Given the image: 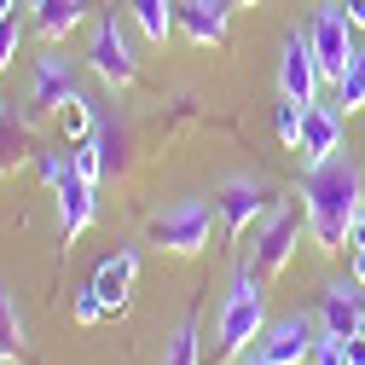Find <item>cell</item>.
I'll list each match as a JSON object with an SVG mask.
<instances>
[{
	"label": "cell",
	"mask_w": 365,
	"mask_h": 365,
	"mask_svg": "<svg viewBox=\"0 0 365 365\" xmlns=\"http://www.w3.org/2000/svg\"><path fill=\"white\" fill-rule=\"evenodd\" d=\"M302 209H307V238L319 255H336L348 250V226L354 215L365 209V174L354 157H331V163H319L302 174Z\"/></svg>",
	"instance_id": "1"
},
{
	"label": "cell",
	"mask_w": 365,
	"mask_h": 365,
	"mask_svg": "<svg viewBox=\"0 0 365 365\" xmlns=\"http://www.w3.org/2000/svg\"><path fill=\"white\" fill-rule=\"evenodd\" d=\"M261 331H267V279L244 261L232 272V290H226L220 313H215V348H209V359L215 365L244 359L250 342H261Z\"/></svg>",
	"instance_id": "2"
},
{
	"label": "cell",
	"mask_w": 365,
	"mask_h": 365,
	"mask_svg": "<svg viewBox=\"0 0 365 365\" xmlns=\"http://www.w3.org/2000/svg\"><path fill=\"white\" fill-rule=\"evenodd\" d=\"M209 232H215V203H203V197H180V203H168L151 220V244L168 250V255H180V261L203 255L209 250Z\"/></svg>",
	"instance_id": "3"
},
{
	"label": "cell",
	"mask_w": 365,
	"mask_h": 365,
	"mask_svg": "<svg viewBox=\"0 0 365 365\" xmlns=\"http://www.w3.org/2000/svg\"><path fill=\"white\" fill-rule=\"evenodd\" d=\"M302 226H307V209H296V203H272L267 209V220L255 226V261H250L261 279H279L290 267V255L302 244Z\"/></svg>",
	"instance_id": "4"
},
{
	"label": "cell",
	"mask_w": 365,
	"mask_h": 365,
	"mask_svg": "<svg viewBox=\"0 0 365 365\" xmlns=\"http://www.w3.org/2000/svg\"><path fill=\"white\" fill-rule=\"evenodd\" d=\"M87 70H93L110 93H116V87H133V76H140L133 41H128V29H122L116 12H105V18L93 24V41H87Z\"/></svg>",
	"instance_id": "5"
},
{
	"label": "cell",
	"mask_w": 365,
	"mask_h": 365,
	"mask_svg": "<svg viewBox=\"0 0 365 365\" xmlns=\"http://www.w3.org/2000/svg\"><path fill=\"white\" fill-rule=\"evenodd\" d=\"M272 203H279L272 186L255 180V174H226L220 192H215V215H220V226H226V238H244L250 226H261Z\"/></svg>",
	"instance_id": "6"
},
{
	"label": "cell",
	"mask_w": 365,
	"mask_h": 365,
	"mask_svg": "<svg viewBox=\"0 0 365 365\" xmlns=\"http://www.w3.org/2000/svg\"><path fill=\"white\" fill-rule=\"evenodd\" d=\"M354 35H359V29L348 24L342 0H331V6H319V12H313L307 41H313V58H319V70H325V81L342 76V64H348V53H354Z\"/></svg>",
	"instance_id": "7"
},
{
	"label": "cell",
	"mask_w": 365,
	"mask_h": 365,
	"mask_svg": "<svg viewBox=\"0 0 365 365\" xmlns=\"http://www.w3.org/2000/svg\"><path fill=\"white\" fill-rule=\"evenodd\" d=\"M319 81H325V70H319V58H313V41L302 29H290L284 47H279V93L296 99V105H313Z\"/></svg>",
	"instance_id": "8"
},
{
	"label": "cell",
	"mask_w": 365,
	"mask_h": 365,
	"mask_svg": "<svg viewBox=\"0 0 365 365\" xmlns=\"http://www.w3.org/2000/svg\"><path fill=\"white\" fill-rule=\"evenodd\" d=\"M313 348H319V331H313L307 313L267 319V331H261V342H255V354L272 359V365H302V359H313Z\"/></svg>",
	"instance_id": "9"
},
{
	"label": "cell",
	"mask_w": 365,
	"mask_h": 365,
	"mask_svg": "<svg viewBox=\"0 0 365 365\" xmlns=\"http://www.w3.org/2000/svg\"><path fill=\"white\" fill-rule=\"evenodd\" d=\"M365 325V284L354 279H331L325 284V302H319V331L325 336H354Z\"/></svg>",
	"instance_id": "10"
},
{
	"label": "cell",
	"mask_w": 365,
	"mask_h": 365,
	"mask_svg": "<svg viewBox=\"0 0 365 365\" xmlns=\"http://www.w3.org/2000/svg\"><path fill=\"white\" fill-rule=\"evenodd\" d=\"M302 168H319V163H331L336 151H342V110L336 105H307L302 110Z\"/></svg>",
	"instance_id": "11"
},
{
	"label": "cell",
	"mask_w": 365,
	"mask_h": 365,
	"mask_svg": "<svg viewBox=\"0 0 365 365\" xmlns=\"http://www.w3.org/2000/svg\"><path fill=\"white\" fill-rule=\"evenodd\" d=\"M53 197H58V232H64V244H76L87 226L99 220V197H93V180H81L76 168H64V180L53 186Z\"/></svg>",
	"instance_id": "12"
},
{
	"label": "cell",
	"mask_w": 365,
	"mask_h": 365,
	"mask_svg": "<svg viewBox=\"0 0 365 365\" xmlns=\"http://www.w3.org/2000/svg\"><path fill=\"white\" fill-rule=\"evenodd\" d=\"M180 35L192 47H220L232 35V0H180Z\"/></svg>",
	"instance_id": "13"
},
{
	"label": "cell",
	"mask_w": 365,
	"mask_h": 365,
	"mask_svg": "<svg viewBox=\"0 0 365 365\" xmlns=\"http://www.w3.org/2000/svg\"><path fill=\"white\" fill-rule=\"evenodd\" d=\"M70 93H76V70H70V58H58V53H41V58H35V70H29V105L53 116V110H58Z\"/></svg>",
	"instance_id": "14"
},
{
	"label": "cell",
	"mask_w": 365,
	"mask_h": 365,
	"mask_svg": "<svg viewBox=\"0 0 365 365\" xmlns=\"http://www.w3.org/2000/svg\"><path fill=\"white\" fill-rule=\"evenodd\" d=\"M133 279H140V250H133V244H116V250L99 261V272H93V290H99V302L116 313V307H128Z\"/></svg>",
	"instance_id": "15"
},
{
	"label": "cell",
	"mask_w": 365,
	"mask_h": 365,
	"mask_svg": "<svg viewBox=\"0 0 365 365\" xmlns=\"http://www.w3.org/2000/svg\"><path fill=\"white\" fill-rule=\"evenodd\" d=\"M29 12V29L47 41V47H58V41L87 18V0H18V18Z\"/></svg>",
	"instance_id": "16"
},
{
	"label": "cell",
	"mask_w": 365,
	"mask_h": 365,
	"mask_svg": "<svg viewBox=\"0 0 365 365\" xmlns=\"http://www.w3.org/2000/svg\"><path fill=\"white\" fill-rule=\"evenodd\" d=\"M128 18H133V29H140L151 47H163V41L180 29V0H128Z\"/></svg>",
	"instance_id": "17"
},
{
	"label": "cell",
	"mask_w": 365,
	"mask_h": 365,
	"mask_svg": "<svg viewBox=\"0 0 365 365\" xmlns=\"http://www.w3.org/2000/svg\"><path fill=\"white\" fill-rule=\"evenodd\" d=\"M24 157H29V116L12 99H0V174L18 168Z\"/></svg>",
	"instance_id": "18"
},
{
	"label": "cell",
	"mask_w": 365,
	"mask_h": 365,
	"mask_svg": "<svg viewBox=\"0 0 365 365\" xmlns=\"http://www.w3.org/2000/svg\"><path fill=\"white\" fill-rule=\"evenodd\" d=\"M336 110H365V47L354 41V53H348V64H342V76H336Z\"/></svg>",
	"instance_id": "19"
},
{
	"label": "cell",
	"mask_w": 365,
	"mask_h": 365,
	"mask_svg": "<svg viewBox=\"0 0 365 365\" xmlns=\"http://www.w3.org/2000/svg\"><path fill=\"white\" fill-rule=\"evenodd\" d=\"M163 365H203V342H197V313H186L163 342Z\"/></svg>",
	"instance_id": "20"
},
{
	"label": "cell",
	"mask_w": 365,
	"mask_h": 365,
	"mask_svg": "<svg viewBox=\"0 0 365 365\" xmlns=\"http://www.w3.org/2000/svg\"><path fill=\"white\" fill-rule=\"evenodd\" d=\"M24 348H29V336H24V313H18V302L0 290V365H12V359H24Z\"/></svg>",
	"instance_id": "21"
},
{
	"label": "cell",
	"mask_w": 365,
	"mask_h": 365,
	"mask_svg": "<svg viewBox=\"0 0 365 365\" xmlns=\"http://www.w3.org/2000/svg\"><path fill=\"white\" fill-rule=\"evenodd\" d=\"M53 122H58V133H64V140L76 145V140H87V133H93L99 128V116H93V105H87L81 93H70L58 110H53Z\"/></svg>",
	"instance_id": "22"
},
{
	"label": "cell",
	"mask_w": 365,
	"mask_h": 365,
	"mask_svg": "<svg viewBox=\"0 0 365 365\" xmlns=\"http://www.w3.org/2000/svg\"><path fill=\"white\" fill-rule=\"evenodd\" d=\"M99 157H105V174H122L128 168V128L122 122H99Z\"/></svg>",
	"instance_id": "23"
},
{
	"label": "cell",
	"mask_w": 365,
	"mask_h": 365,
	"mask_svg": "<svg viewBox=\"0 0 365 365\" xmlns=\"http://www.w3.org/2000/svg\"><path fill=\"white\" fill-rule=\"evenodd\" d=\"M70 168H76L81 180H93V186L105 180V157H99V133H87V140H76V145H70Z\"/></svg>",
	"instance_id": "24"
},
{
	"label": "cell",
	"mask_w": 365,
	"mask_h": 365,
	"mask_svg": "<svg viewBox=\"0 0 365 365\" xmlns=\"http://www.w3.org/2000/svg\"><path fill=\"white\" fill-rule=\"evenodd\" d=\"M302 110H307V105H296V99H284V93H279V110H272V128H279V140H284L290 151L302 145Z\"/></svg>",
	"instance_id": "25"
},
{
	"label": "cell",
	"mask_w": 365,
	"mask_h": 365,
	"mask_svg": "<svg viewBox=\"0 0 365 365\" xmlns=\"http://www.w3.org/2000/svg\"><path fill=\"white\" fill-rule=\"evenodd\" d=\"M18 41H24V18L12 12L6 24H0V76L12 70V58H18Z\"/></svg>",
	"instance_id": "26"
},
{
	"label": "cell",
	"mask_w": 365,
	"mask_h": 365,
	"mask_svg": "<svg viewBox=\"0 0 365 365\" xmlns=\"http://www.w3.org/2000/svg\"><path fill=\"white\" fill-rule=\"evenodd\" d=\"M105 313H110V307L99 302V290H93V284H81V290H76V325H99Z\"/></svg>",
	"instance_id": "27"
},
{
	"label": "cell",
	"mask_w": 365,
	"mask_h": 365,
	"mask_svg": "<svg viewBox=\"0 0 365 365\" xmlns=\"http://www.w3.org/2000/svg\"><path fill=\"white\" fill-rule=\"evenodd\" d=\"M64 168H70V157H58V151H41V157H35V174L47 180V186H58V180H64Z\"/></svg>",
	"instance_id": "28"
},
{
	"label": "cell",
	"mask_w": 365,
	"mask_h": 365,
	"mask_svg": "<svg viewBox=\"0 0 365 365\" xmlns=\"http://www.w3.org/2000/svg\"><path fill=\"white\" fill-rule=\"evenodd\" d=\"M313 365H348V359H342V336H325V331H319V348H313Z\"/></svg>",
	"instance_id": "29"
},
{
	"label": "cell",
	"mask_w": 365,
	"mask_h": 365,
	"mask_svg": "<svg viewBox=\"0 0 365 365\" xmlns=\"http://www.w3.org/2000/svg\"><path fill=\"white\" fill-rule=\"evenodd\" d=\"M342 12H348V24L365 35V0H342Z\"/></svg>",
	"instance_id": "30"
},
{
	"label": "cell",
	"mask_w": 365,
	"mask_h": 365,
	"mask_svg": "<svg viewBox=\"0 0 365 365\" xmlns=\"http://www.w3.org/2000/svg\"><path fill=\"white\" fill-rule=\"evenodd\" d=\"M348 250H365V209H359L354 226H348Z\"/></svg>",
	"instance_id": "31"
},
{
	"label": "cell",
	"mask_w": 365,
	"mask_h": 365,
	"mask_svg": "<svg viewBox=\"0 0 365 365\" xmlns=\"http://www.w3.org/2000/svg\"><path fill=\"white\" fill-rule=\"evenodd\" d=\"M348 272H354V279L365 284V250H354V255H348Z\"/></svg>",
	"instance_id": "32"
},
{
	"label": "cell",
	"mask_w": 365,
	"mask_h": 365,
	"mask_svg": "<svg viewBox=\"0 0 365 365\" xmlns=\"http://www.w3.org/2000/svg\"><path fill=\"white\" fill-rule=\"evenodd\" d=\"M12 12H18V0H0V24H6Z\"/></svg>",
	"instance_id": "33"
},
{
	"label": "cell",
	"mask_w": 365,
	"mask_h": 365,
	"mask_svg": "<svg viewBox=\"0 0 365 365\" xmlns=\"http://www.w3.org/2000/svg\"><path fill=\"white\" fill-rule=\"evenodd\" d=\"M244 365H272V359H261V354H244Z\"/></svg>",
	"instance_id": "34"
},
{
	"label": "cell",
	"mask_w": 365,
	"mask_h": 365,
	"mask_svg": "<svg viewBox=\"0 0 365 365\" xmlns=\"http://www.w3.org/2000/svg\"><path fill=\"white\" fill-rule=\"evenodd\" d=\"M232 6H261V0H232Z\"/></svg>",
	"instance_id": "35"
},
{
	"label": "cell",
	"mask_w": 365,
	"mask_h": 365,
	"mask_svg": "<svg viewBox=\"0 0 365 365\" xmlns=\"http://www.w3.org/2000/svg\"><path fill=\"white\" fill-rule=\"evenodd\" d=\"M359 331H365V325H359Z\"/></svg>",
	"instance_id": "36"
}]
</instances>
